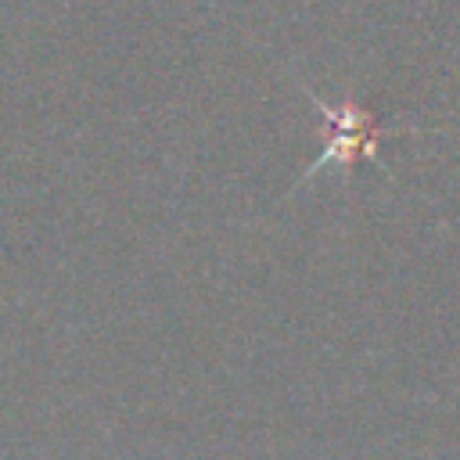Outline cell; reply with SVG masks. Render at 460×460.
<instances>
[{"label":"cell","mask_w":460,"mask_h":460,"mask_svg":"<svg viewBox=\"0 0 460 460\" xmlns=\"http://www.w3.org/2000/svg\"><path fill=\"white\" fill-rule=\"evenodd\" d=\"M316 108L327 115V122L334 126V133H331V140H327V151L313 162V169H316V165H323V162H331V158H345V162H349L356 151H367V155H374V151H377L381 126H377V119H374L370 111L352 108V104L331 108L327 101H316Z\"/></svg>","instance_id":"6da1fadb"}]
</instances>
